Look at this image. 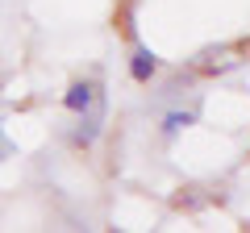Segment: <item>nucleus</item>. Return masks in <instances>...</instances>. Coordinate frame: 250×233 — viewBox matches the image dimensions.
<instances>
[{
	"instance_id": "1",
	"label": "nucleus",
	"mask_w": 250,
	"mask_h": 233,
	"mask_svg": "<svg viewBox=\"0 0 250 233\" xmlns=\"http://www.w3.org/2000/svg\"><path fill=\"white\" fill-rule=\"evenodd\" d=\"M100 134H104V92H100V96L92 100L83 113H75L71 146H80V150H92V146L100 142Z\"/></svg>"
},
{
	"instance_id": "2",
	"label": "nucleus",
	"mask_w": 250,
	"mask_h": 233,
	"mask_svg": "<svg viewBox=\"0 0 250 233\" xmlns=\"http://www.w3.org/2000/svg\"><path fill=\"white\" fill-rule=\"evenodd\" d=\"M129 75H134V83H150L154 75H159V54L138 42L134 54H129Z\"/></svg>"
},
{
	"instance_id": "3",
	"label": "nucleus",
	"mask_w": 250,
	"mask_h": 233,
	"mask_svg": "<svg viewBox=\"0 0 250 233\" xmlns=\"http://www.w3.org/2000/svg\"><path fill=\"white\" fill-rule=\"evenodd\" d=\"M100 83H92V79H75L71 88H67V96H62V108H67V113H83V108L92 104V100L100 96Z\"/></svg>"
},
{
	"instance_id": "4",
	"label": "nucleus",
	"mask_w": 250,
	"mask_h": 233,
	"mask_svg": "<svg viewBox=\"0 0 250 233\" xmlns=\"http://www.w3.org/2000/svg\"><path fill=\"white\" fill-rule=\"evenodd\" d=\"M192 121H196V113H167V116H163V134H167V137H175L179 129H188Z\"/></svg>"
},
{
	"instance_id": "5",
	"label": "nucleus",
	"mask_w": 250,
	"mask_h": 233,
	"mask_svg": "<svg viewBox=\"0 0 250 233\" xmlns=\"http://www.w3.org/2000/svg\"><path fill=\"white\" fill-rule=\"evenodd\" d=\"M9 150H13V142H4V137H0V158H4Z\"/></svg>"
}]
</instances>
